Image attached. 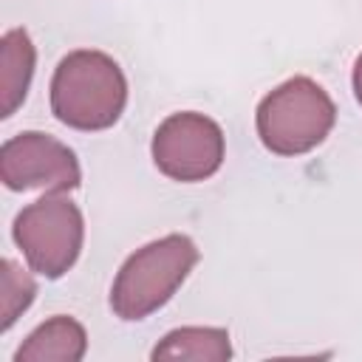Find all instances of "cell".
<instances>
[{"instance_id":"obj_1","label":"cell","mask_w":362,"mask_h":362,"mask_svg":"<svg viewBox=\"0 0 362 362\" xmlns=\"http://www.w3.org/2000/svg\"><path fill=\"white\" fill-rule=\"evenodd\" d=\"M127 82L119 62L102 51L79 48L62 57L51 79V110L74 130H105L119 122Z\"/></svg>"},{"instance_id":"obj_2","label":"cell","mask_w":362,"mask_h":362,"mask_svg":"<svg viewBox=\"0 0 362 362\" xmlns=\"http://www.w3.org/2000/svg\"><path fill=\"white\" fill-rule=\"evenodd\" d=\"M198 263V246L187 235H164L136 249L119 269L110 288V308L119 320L136 322L158 311Z\"/></svg>"},{"instance_id":"obj_3","label":"cell","mask_w":362,"mask_h":362,"mask_svg":"<svg viewBox=\"0 0 362 362\" xmlns=\"http://www.w3.org/2000/svg\"><path fill=\"white\" fill-rule=\"evenodd\" d=\"M257 136L274 156H303L322 144L337 122L334 99L308 76H294L257 105Z\"/></svg>"},{"instance_id":"obj_4","label":"cell","mask_w":362,"mask_h":362,"mask_svg":"<svg viewBox=\"0 0 362 362\" xmlns=\"http://www.w3.org/2000/svg\"><path fill=\"white\" fill-rule=\"evenodd\" d=\"M82 238V212L65 192H45L14 218V243L28 266L48 280L62 277L76 263Z\"/></svg>"},{"instance_id":"obj_5","label":"cell","mask_w":362,"mask_h":362,"mask_svg":"<svg viewBox=\"0 0 362 362\" xmlns=\"http://www.w3.org/2000/svg\"><path fill=\"white\" fill-rule=\"evenodd\" d=\"M153 161L173 181H204L223 164V130L204 113L167 116L153 136Z\"/></svg>"},{"instance_id":"obj_6","label":"cell","mask_w":362,"mask_h":362,"mask_svg":"<svg viewBox=\"0 0 362 362\" xmlns=\"http://www.w3.org/2000/svg\"><path fill=\"white\" fill-rule=\"evenodd\" d=\"M0 178L8 189H45L71 192L82 181L79 161L68 144L59 139L25 130L3 141L0 147Z\"/></svg>"},{"instance_id":"obj_7","label":"cell","mask_w":362,"mask_h":362,"mask_svg":"<svg viewBox=\"0 0 362 362\" xmlns=\"http://www.w3.org/2000/svg\"><path fill=\"white\" fill-rule=\"evenodd\" d=\"M88 351V334L74 317L57 314L40 322L17 348L14 362H79Z\"/></svg>"},{"instance_id":"obj_8","label":"cell","mask_w":362,"mask_h":362,"mask_svg":"<svg viewBox=\"0 0 362 362\" xmlns=\"http://www.w3.org/2000/svg\"><path fill=\"white\" fill-rule=\"evenodd\" d=\"M37 51L25 28H11L0 40V116L8 119L28 93Z\"/></svg>"},{"instance_id":"obj_9","label":"cell","mask_w":362,"mask_h":362,"mask_svg":"<svg viewBox=\"0 0 362 362\" xmlns=\"http://www.w3.org/2000/svg\"><path fill=\"white\" fill-rule=\"evenodd\" d=\"M158 359H189V362H226L232 356L229 331L209 325H187L170 331L150 354Z\"/></svg>"},{"instance_id":"obj_10","label":"cell","mask_w":362,"mask_h":362,"mask_svg":"<svg viewBox=\"0 0 362 362\" xmlns=\"http://www.w3.org/2000/svg\"><path fill=\"white\" fill-rule=\"evenodd\" d=\"M34 277L20 263L6 257L0 263V331H8L17 322V317L34 303Z\"/></svg>"},{"instance_id":"obj_11","label":"cell","mask_w":362,"mask_h":362,"mask_svg":"<svg viewBox=\"0 0 362 362\" xmlns=\"http://www.w3.org/2000/svg\"><path fill=\"white\" fill-rule=\"evenodd\" d=\"M354 93H356V102L362 105V54H359V59L354 65Z\"/></svg>"}]
</instances>
